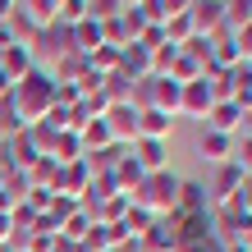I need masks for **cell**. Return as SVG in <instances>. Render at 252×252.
Listing matches in <instances>:
<instances>
[{
	"label": "cell",
	"instance_id": "cell-1",
	"mask_svg": "<svg viewBox=\"0 0 252 252\" xmlns=\"http://www.w3.org/2000/svg\"><path fill=\"white\" fill-rule=\"evenodd\" d=\"M9 106L14 115H19V124H41L46 115L55 110V78L46 69H28L19 83H14V92H9Z\"/></svg>",
	"mask_w": 252,
	"mask_h": 252
},
{
	"label": "cell",
	"instance_id": "cell-2",
	"mask_svg": "<svg viewBox=\"0 0 252 252\" xmlns=\"http://www.w3.org/2000/svg\"><path fill=\"white\" fill-rule=\"evenodd\" d=\"M128 202L142 206V211H152V216H170L174 206H179V174H170V170L142 174V184L128 192Z\"/></svg>",
	"mask_w": 252,
	"mask_h": 252
},
{
	"label": "cell",
	"instance_id": "cell-3",
	"mask_svg": "<svg viewBox=\"0 0 252 252\" xmlns=\"http://www.w3.org/2000/svg\"><path fill=\"white\" fill-rule=\"evenodd\" d=\"M216 106V92H211V78H202L197 83H184L179 87V115H188V120H206V110Z\"/></svg>",
	"mask_w": 252,
	"mask_h": 252
},
{
	"label": "cell",
	"instance_id": "cell-4",
	"mask_svg": "<svg viewBox=\"0 0 252 252\" xmlns=\"http://www.w3.org/2000/svg\"><path fill=\"white\" fill-rule=\"evenodd\" d=\"M101 120H106L110 138L120 142V147H133V142H138V106H133V101H120V106H110Z\"/></svg>",
	"mask_w": 252,
	"mask_h": 252
},
{
	"label": "cell",
	"instance_id": "cell-5",
	"mask_svg": "<svg viewBox=\"0 0 252 252\" xmlns=\"http://www.w3.org/2000/svg\"><path fill=\"white\" fill-rule=\"evenodd\" d=\"M243 179L248 174L234 165V160H225V165L216 170V179H211V188H206V197H211V206H234V197H239V188H243Z\"/></svg>",
	"mask_w": 252,
	"mask_h": 252
},
{
	"label": "cell",
	"instance_id": "cell-6",
	"mask_svg": "<svg viewBox=\"0 0 252 252\" xmlns=\"http://www.w3.org/2000/svg\"><path fill=\"white\" fill-rule=\"evenodd\" d=\"M188 19H192V32L211 37L216 28H225V5H220V0H192V5H188Z\"/></svg>",
	"mask_w": 252,
	"mask_h": 252
},
{
	"label": "cell",
	"instance_id": "cell-7",
	"mask_svg": "<svg viewBox=\"0 0 252 252\" xmlns=\"http://www.w3.org/2000/svg\"><path fill=\"white\" fill-rule=\"evenodd\" d=\"M87 184H92V170H87L83 160H73V165H60L55 192H64L69 202H83V197H87Z\"/></svg>",
	"mask_w": 252,
	"mask_h": 252
},
{
	"label": "cell",
	"instance_id": "cell-8",
	"mask_svg": "<svg viewBox=\"0 0 252 252\" xmlns=\"http://www.w3.org/2000/svg\"><path fill=\"white\" fill-rule=\"evenodd\" d=\"M165 152H170V147H165V142H156V138H138V142L128 147V156L142 165V174H152V170H165Z\"/></svg>",
	"mask_w": 252,
	"mask_h": 252
},
{
	"label": "cell",
	"instance_id": "cell-9",
	"mask_svg": "<svg viewBox=\"0 0 252 252\" xmlns=\"http://www.w3.org/2000/svg\"><path fill=\"white\" fill-rule=\"evenodd\" d=\"M239 120H243V110L234 106V101H216L211 110H206V128H216V133H229V138H239Z\"/></svg>",
	"mask_w": 252,
	"mask_h": 252
},
{
	"label": "cell",
	"instance_id": "cell-10",
	"mask_svg": "<svg viewBox=\"0 0 252 252\" xmlns=\"http://www.w3.org/2000/svg\"><path fill=\"white\" fill-rule=\"evenodd\" d=\"M0 69H5L9 78L19 83V78H23L28 69H37V55H32V46H23V41H14L9 51H0Z\"/></svg>",
	"mask_w": 252,
	"mask_h": 252
},
{
	"label": "cell",
	"instance_id": "cell-11",
	"mask_svg": "<svg viewBox=\"0 0 252 252\" xmlns=\"http://www.w3.org/2000/svg\"><path fill=\"white\" fill-rule=\"evenodd\" d=\"M197 152H202L206 160H216V165H225V160L234 156V138H229V133H216V128H202Z\"/></svg>",
	"mask_w": 252,
	"mask_h": 252
},
{
	"label": "cell",
	"instance_id": "cell-12",
	"mask_svg": "<svg viewBox=\"0 0 252 252\" xmlns=\"http://www.w3.org/2000/svg\"><path fill=\"white\" fill-rule=\"evenodd\" d=\"M174 211H184V216L211 211V197H206V184H197V179H179V206H174Z\"/></svg>",
	"mask_w": 252,
	"mask_h": 252
},
{
	"label": "cell",
	"instance_id": "cell-13",
	"mask_svg": "<svg viewBox=\"0 0 252 252\" xmlns=\"http://www.w3.org/2000/svg\"><path fill=\"white\" fill-rule=\"evenodd\" d=\"M170 128H174V115H165V110H138V138H156V142H165V138H170Z\"/></svg>",
	"mask_w": 252,
	"mask_h": 252
},
{
	"label": "cell",
	"instance_id": "cell-14",
	"mask_svg": "<svg viewBox=\"0 0 252 252\" xmlns=\"http://www.w3.org/2000/svg\"><path fill=\"white\" fill-rule=\"evenodd\" d=\"M106 46V37H101V23L96 19H83V23H73V51L78 55H92Z\"/></svg>",
	"mask_w": 252,
	"mask_h": 252
},
{
	"label": "cell",
	"instance_id": "cell-15",
	"mask_svg": "<svg viewBox=\"0 0 252 252\" xmlns=\"http://www.w3.org/2000/svg\"><path fill=\"white\" fill-rule=\"evenodd\" d=\"M78 142H83V156H87V152H101V147H110L115 138H110L106 120H87V124L78 128Z\"/></svg>",
	"mask_w": 252,
	"mask_h": 252
},
{
	"label": "cell",
	"instance_id": "cell-16",
	"mask_svg": "<svg viewBox=\"0 0 252 252\" xmlns=\"http://www.w3.org/2000/svg\"><path fill=\"white\" fill-rule=\"evenodd\" d=\"M83 73H87V55L69 51V55H60V64H55V73H51V78H55V83H78Z\"/></svg>",
	"mask_w": 252,
	"mask_h": 252
},
{
	"label": "cell",
	"instance_id": "cell-17",
	"mask_svg": "<svg viewBox=\"0 0 252 252\" xmlns=\"http://www.w3.org/2000/svg\"><path fill=\"white\" fill-rule=\"evenodd\" d=\"M202 73H206V69H202L197 60H188V55L179 51V60H174V64H170V73H165V78H174V83H179V87H184V83H197V78H202Z\"/></svg>",
	"mask_w": 252,
	"mask_h": 252
},
{
	"label": "cell",
	"instance_id": "cell-18",
	"mask_svg": "<svg viewBox=\"0 0 252 252\" xmlns=\"http://www.w3.org/2000/svg\"><path fill=\"white\" fill-rule=\"evenodd\" d=\"M225 5V28L234 32V28H243V23H252V0H220Z\"/></svg>",
	"mask_w": 252,
	"mask_h": 252
},
{
	"label": "cell",
	"instance_id": "cell-19",
	"mask_svg": "<svg viewBox=\"0 0 252 252\" xmlns=\"http://www.w3.org/2000/svg\"><path fill=\"white\" fill-rule=\"evenodd\" d=\"M160 28H165V41H170V46H184V41L192 37V19H188V14H174V19H165Z\"/></svg>",
	"mask_w": 252,
	"mask_h": 252
},
{
	"label": "cell",
	"instance_id": "cell-20",
	"mask_svg": "<svg viewBox=\"0 0 252 252\" xmlns=\"http://www.w3.org/2000/svg\"><path fill=\"white\" fill-rule=\"evenodd\" d=\"M128 5L124 0H87V19H96V23H106V19H120Z\"/></svg>",
	"mask_w": 252,
	"mask_h": 252
},
{
	"label": "cell",
	"instance_id": "cell-21",
	"mask_svg": "<svg viewBox=\"0 0 252 252\" xmlns=\"http://www.w3.org/2000/svg\"><path fill=\"white\" fill-rule=\"evenodd\" d=\"M229 160L252 179V133H239V138H234V156H229Z\"/></svg>",
	"mask_w": 252,
	"mask_h": 252
},
{
	"label": "cell",
	"instance_id": "cell-22",
	"mask_svg": "<svg viewBox=\"0 0 252 252\" xmlns=\"http://www.w3.org/2000/svg\"><path fill=\"white\" fill-rule=\"evenodd\" d=\"M179 60V46H170V41H160L152 46V73H170V64Z\"/></svg>",
	"mask_w": 252,
	"mask_h": 252
},
{
	"label": "cell",
	"instance_id": "cell-23",
	"mask_svg": "<svg viewBox=\"0 0 252 252\" xmlns=\"http://www.w3.org/2000/svg\"><path fill=\"white\" fill-rule=\"evenodd\" d=\"M234 46H239V60H252V23L234 28Z\"/></svg>",
	"mask_w": 252,
	"mask_h": 252
},
{
	"label": "cell",
	"instance_id": "cell-24",
	"mask_svg": "<svg viewBox=\"0 0 252 252\" xmlns=\"http://www.w3.org/2000/svg\"><path fill=\"white\" fill-rule=\"evenodd\" d=\"M192 0H160V9H165V19H174V14H188Z\"/></svg>",
	"mask_w": 252,
	"mask_h": 252
},
{
	"label": "cell",
	"instance_id": "cell-25",
	"mask_svg": "<svg viewBox=\"0 0 252 252\" xmlns=\"http://www.w3.org/2000/svg\"><path fill=\"white\" fill-rule=\"evenodd\" d=\"M239 133H252V106H243V120H239Z\"/></svg>",
	"mask_w": 252,
	"mask_h": 252
},
{
	"label": "cell",
	"instance_id": "cell-26",
	"mask_svg": "<svg viewBox=\"0 0 252 252\" xmlns=\"http://www.w3.org/2000/svg\"><path fill=\"white\" fill-rule=\"evenodd\" d=\"M124 5H142V0H124Z\"/></svg>",
	"mask_w": 252,
	"mask_h": 252
},
{
	"label": "cell",
	"instance_id": "cell-27",
	"mask_svg": "<svg viewBox=\"0 0 252 252\" xmlns=\"http://www.w3.org/2000/svg\"><path fill=\"white\" fill-rule=\"evenodd\" d=\"M248 64H252V60H248Z\"/></svg>",
	"mask_w": 252,
	"mask_h": 252
}]
</instances>
